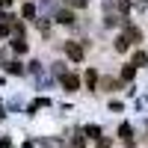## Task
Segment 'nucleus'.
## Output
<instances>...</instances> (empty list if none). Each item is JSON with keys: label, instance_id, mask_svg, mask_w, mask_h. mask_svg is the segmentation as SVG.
<instances>
[{"label": "nucleus", "instance_id": "obj_8", "mask_svg": "<svg viewBox=\"0 0 148 148\" xmlns=\"http://www.w3.org/2000/svg\"><path fill=\"white\" fill-rule=\"evenodd\" d=\"M127 45H130V42L125 39V36H119V42H116V51H127Z\"/></svg>", "mask_w": 148, "mask_h": 148}, {"label": "nucleus", "instance_id": "obj_1", "mask_svg": "<svg viewBox=\"0 0 148 148\" xmlns=\"http://www.w3.org/2000/svg\"><path fill=\"white\" fill-rule=\"evenodd\" d=\"M65 53H68L71 62H83V47L77 42H65Z\"/></svg>", "mask_w": 148, "mask_h": 148}, {"label": "nucleus", "instance_id": "obj_3", "mask_svg": "<svg viewBox=\"0 0 148 148\" xmlns=\"http://www.w3.org/2000/svg\"><path fill=\"white\" fill-rule=\"evenodd\" d=\"M136 77V65H125L121 68V80H133Z\"/></svg>", "mask_w": 148, "mask_h": 148}, {"label": "nucleus", "instance_id": "obj_2", "mask_svg": "<svg viewBox=\"0 0 148 148\" xmlns=\"http://www.w3.org/2000/svg\"><path fill=\"white\" fill-rule=\"evenodd\" d=\"M62 86H65L68 92H74V89H77V86H80V80L74 77V74H65V77H62Z\"/></svg>", "mask_w": 148, "mask_h": 148}, {"label": "nucleus", "instance_id": "obj_4", "mask_svg": "<svg viewBox=\"0 0 148 148\" xmlns=\"http://www.w3.org/2000/svg\"><path fill=\"white\" fill-rule=\"evenodd\" d=\"M83 80H86V86H89V89H95V83H98V74H95V71L89 68V71H86V77H83Z\"/></svg>", "mask_w": 148, "mask_h": 148}, {"label": "nucleus", "instance_id": "obj_7", "mask_svg": "<svg viewBox=\"0 0 148 148\" xmlns=\"http://www.w3.org/2000/svg\"><path fill=\"white\" fill-rule=\"evenodd\" d=\"M119 133H121V139H125V142H130L133 136H130V125H121L119 127Z\"/></svg>", "mask_w": 148, "mask_h": 148}, {"label": "nucleus", "instance_id": "obj_6", "mask_svg": "<svg viewBox=\"0 0 148 148\" xmlns=\"http://www.w3.org/2000/svg\"><path fill=\"white\" fill-rule=\"evenodd\" d=\"M12 47H15L18 53H27V42H24V39H15V42H12Z\"/></svg>", "mask_w": 148, "mask_h": 148}, {"label": "nucleus", "instance_id": "obj_10", "mask_svg": "<svg viewBox=\"0 0 148 148\" xmlns=\"http://www.w3.org/2000/svg\"><path fill=\"white\" fill-rule=\"evenodd\" d=\"M0 36H9V24H0Z\"/></svg>", "mask_w": 148, "mask_h": 148}, {"label": "nucleus", "instance_id": "obj_9", "mask_svg": "<svg viewBox=\"0 0 148 148\" xmlns=\"http://www.w3.org/2000/svg\"><path fill=\"white\" fill-rule=\"evenodd\" d=\"M33 15H36V6L27 3V6H24V18H33Z\"/></svg>", "mask_w": 148, "mask_h": 148}, {"label": "nucleus", "instance_id": "obj_5", "mask_svg": "<svg viewBox=\"0 0 148 148\" xmlns=\"http://www.w3.org/2000/svg\"><path fill=\"white\" fill-rule=\"evenodd\" d=\"M56 21H59V24H71V21H74V15L65 9V12H59V15H56Z\"/></svg>", "mask_w": 148, "mask_h": 148}]
</instances>
